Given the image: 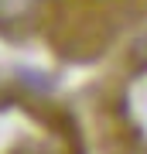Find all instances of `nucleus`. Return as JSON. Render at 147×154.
<instances>
[{
  "instance_id": "obj_1",
  "label": "nucleus",
  "mask_w": 147,
  "mask_h": 154,
  "mask_svg": "<svg viewBox=\"0 0 147 154\" xmlns=\"http://www.w3.org/2000/svg\"><path fill=\"white\" fill-rule=\"evenodd\" d=\"M34 11V0H0V24L21 21Z\"/></svg>"
},
{
  "instance_id": "obj_2",
  "label": "nucleus",
  "mask_w": 147,
  "mask_h": 154,
  "mask_svg": "<svg viewBox=\"0 0 147 154\" xmlns=\"http://www.w3.org/2000/svg\"><path fill=\"white\" fill-rule=\"evenodd\" d=\"M137 65H144V69H147V38L137 45Z\"/></svg>"
}]
</instances>
